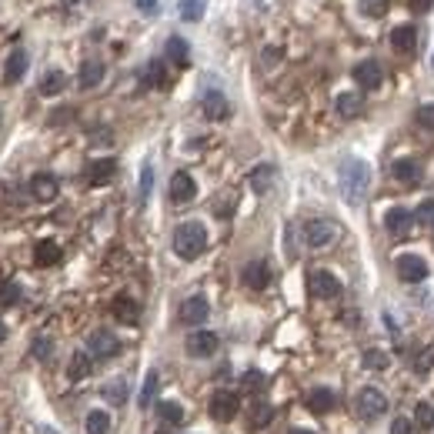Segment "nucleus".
<instances>
[{
  "mask_svg": "<svg viewBox=\"0 0 434 434\" xmlns=\"http://www.w3.org/2000/svg\"><path fill=\"white\" fill-rule=\"evenodd\" d=\"M367 184H371V167L361 160V157H344L341 167H337V187H341V197L351 207H358L367 194Z\"/></svg>",
  "mask_w": 434,
  "mask_h": 434,
  "instance_id": "1",
  "label": "nucleus"
},
{
  "mask_svg": "<svg viewBox=\"0 0 434 434\" xmlns=\"http://www.w3.org/2000/svg\"><path fill=\"white\" fill-rule=\"evenodd\" d=\"M207 248V230L204 224H197V221H184L178 230H174V251H178L180 261H194V257H201Z\"/></svg>",
  "mask_w": 434,
  "mask_h": 434,
  "instance_id": "2",
  "label": "nucleus"
},
{
  "mask_svg": "<svg viewBox=\"0 0 434 434\" xmlns=\"http://www.w3.org/2000/svg\"><path fill=\"white\" fill-rule=\"evenodd\" d=\"M354 411L364 421H374V418H381L384 411H387V401H384V394L378 387H364L358 394V401H354Z\"/></svg>",
  "mask_w": 434,
  "mask_h": 434,
  "instance_id": "3",
  "label": "nucleus"
},
{
  "mask_svg": "<svg viewBox=\"0 0 434 434\" xmlns=\"http://www.w3.org/2000/svg\"><path fill=\"white\" fill-rule=\"evenodd\" d=\"M207 411H210L214 421H230V418H237V411H241L237 391H214V398H210Z\"/></svg>",
  "mask_w": 434,
  "mask_h": 434,
  "instance_id": "4",
  "label": "nucleus"
},
{
  "mask_svg": "<svg viewBox=\"0 0 434 434\" xmlns=\"http://www.w3.org/2000/svg\"><path fill=\"white\" fill-rule=\"evenodd\" d=\"M394 271H398V278L405 284H421L428 278V264H424V257L418 254H401L394 261Z\"/></svg>",
  "mask_w": 434,
  "mask_h": 434,
  "instance_id": "5",
  "label": "nucleus"
},
{
  "mask_svg": "<svg viewBox=\"0 0 434 434\" xmlns=\"http://www.w3.org/2000/svg\"><path fill=\"white\" fill-rule=\"evenodd\" d=\"M307 287H311V294H314V298H321V301H334V298L341 294V281L334 278L331 271H311Z\"/></svg>",
  "mask_w": 434,
  "mask_h": 434,
  "instance_id": "6",
  "label": "nucleus"
},
{
  "mask_svg": "<svg viewBox=\"0 0 434 434\" xmlns=\"http://www.w3.org/2000/svg\"><path fill=\"white\" fill-rule=\"evenodd\" d=\"M207 314H210V304H207V298L201 294H194V298H187L184 304H180V324H187V328H197V324H204Z\"/></svg>",
  "mask_w": 434,
  "mask_h": 434,
  "instance_id": "7",
  "label": "nucleus"
},
{
  "mask_svg": "<svg viewBox=\"0 0 434 434\" xmlns=\"http://www.w3.org/2000/svg\"><path fill=\"white\" fill-rule=\"evenodd\" d=\"M184 348H187L191 358H210V354L217 351V334L214 331H194L187 341H184Z\"/></svg>",
  "mask_w": 434,
  "mask_h": 434,
  "instance_id": "8",
  "label": "nucleus"
},
{
  "mask_svg": "<svg viewBox=\"0 0 434 434\" xmlns=\"http://www.w3.org/2000/svg\"><path fill=\"white\" fill-rule=\"evenodd\" d=\"M194 197H197L194 178H191L187 171H178V174L171 178V201H174V204H191Z\"/></svg>",
  "mask_w": 434,
  "mask_h": 434,
  "instance_id": "9",
  "label": "nucleus"
},
{
  "mask_svg": "<svg viewBox=\"0 0 434 434\" xmlns=\"http://www.w3.org/2000/svg\"><path fill=\"white\" fill-rule=\"evenodd\" d=\"M354 80H358L361 91H378L384 80V71L378 60H361L358 67H354Z\"/></svg>",
  "mask_w": 434,
  "mask_h": 434,
  "instance_id": "10",
  "label": "nucleus"
},
{
  "mask_svg": "<svg viewBox=\"0 0 434 434\" xmlns=\"http://www.w3.org/2000/svg\"><path fill=\"white\" fill-rule=\"evenodd\" d=\"M87 348H91L94 358H114V354L121 351V341H117L110 331H94L87 337Z\"/></svg>",
  "mask_w": 434,
  "mask_h": 434,
  "instance_id": "11",
  "label": "nucleus"
},
{
  "mask_svg": "<svg viewBox=\"0 0 434 434\" xmlns=\"http://www.w3.org/2000/svg\"><path fill=\"white\" fill-rule=\"evenodd\" d=\"M117 174V160L114 157H101V160H91L87 164V184L101 187V184H110Z\"/></svg>",
  "mask_w": 434,
  "mask_h": 434,
  "instance_id": "12",
  "label": "nucleus"
},
{
  "mask_svg": "<svg viewBox=\"0 0 434 434\" xmlns=\"http://www.w3.org/2000/svg\"><path fill=\"white\" fill-rule=\"evenodd\" d=\"M57 191H60V184L53 174H34L30 178V194H34V201H40V204H51L53 197H57Z\"/></svg>",
  "mask_w": 434,
  "mask_h": 434,
  "instance_id": "13",
  "label": "nucleus"
},
{
  "mask_svg": "<svg viewBox=\"0 0 434 434\" xmlns=\"http://www.w3.org/2000/svg\"><path fill=\"white\" fill-rule=\"evenodd\" d=\"M334 234H337V228H334L331 221H311L304 228V241L311 248H328L334 241Z\"/></svg>",
  "mask_w": 434,
  "mask_h": 434,
  "instance_id": "14",
  "label": "nucleus"
},
{
  "mask_svg": "<svg viewBox=\"0 0 434 434\" xmlns=\"http://www.w3.org/2000/svg\"><path fill=\"white\" fill-rule=\"evenodd\" d=\"M411 224H414V214L405 210V207H391L384 214V228H387V234H394V237H405L411 230Z\"/></svg>",
  "mask_w": 434,
  "mask_h": 434,
  "instance_id": "15",
  "label": "nucleus"
},
{
  "mask_svg": "<svg viewBox=\"0 0 434 434\" xmlns=\"http://www.w3.org/2000/svg\"><path fill=\"white\" fill-rule=\"evenodd\" d=\"M241 281L248 284L251 291H261V287H267V284H271V267H267L264 261H251V264L241 271Z\"/></svg>",
  "mask_w": 434,
  "mask_h": 434,
  "instance_id": "16",
  "label": "nucleus"
},
{
  "mask_svg": "<svg viewBox=\"0 0 434 434\" xmlns=\"http://www.w3.org/2000/svg\"><path fill=\"white\" fill-rule=\"evenodd\" d=\"M201 107H204L207 121H224V117L230 114V104H228V97H224L221 91H207L204 101H201Z\"/></svg>",
  "mask_w": 434,
  "mask_h": 434,
  "instance_id": "17",
  "label": "nucleus"
},
{
  "mask_svg": "<svg viewBox=\"0 0 434 434\" xmlns=\"http://www.w3.org/2000/svg\"><path fill=\"white\" fill-rule=\"evenodd\" d=\"M391 47L398 53H411L414 47H418V30L411 24H401V27H394L391 30Z\"/></svg>",
  "mask_w": 434,
  "mask_h": 434,
  "instance_id": "18",
  "label": "nucleus"
},
{
  "mask_svg": "<svg viewBox=\"0 0 434 434\" xmlns=\"http://www.w3.org/2000/svg\"><path fill=\"white\" fill-rule=\"evenodd\" d=\"M307 408L314 411V414H328V411L337 405V398H334V391L331 387H314L311 394H307V401H304Z\"/></svg>",
  "mask_w": 434,
  "mask_h": 434,
  "instance_id": "19",
  "label": "nucleus"
},
{
  "mask_svg": "<svg viewBox=\"0 0 434 434\" xmlns=\"http://www.w3.org/2000/svg\"><path fill=\"white\" fill-rule=\"evenodd\" d=\"M334 107H337V114H341V117H358L361 107H364V97H361L358 91H344V94H337Z\"/></svg>",
  "mask_w": 434,
  "mask_h": 434,
  "instance_id": "20",
  "label": "nucleus"
},
{
  "mask_svg": "<svg viewBox=\"0 0 434 434\" xmlns=\"http://www.w3.org/2000/svg\"><path fill=\"white\" fill-rule=\"evenodd\" d=\"M101 80H104V64H101V60H87V64H80V77H77V84H80L84 91L97 87Z\"/></svg>",
  "mask_w": 434,
  "mask_h": 434,
  "instance_id": "21",
  "label": "nucleus"
},
{
  "mask_svg": "<svg viewBox=\"0 0 434 434\" xmlns=\"http://www.w3.org/2000/svg\"><path fill=\"white\" fill-rule=\"evenodd\" d=\"M391 174L401 180V184H414V180L421 178V167H418V160L401 157V160H394V164H391Z\"/></svg>",
  "mask_w": 434,
  "mask_h": 434,
  "instance_id": "22",
  "label": "nucleus"
},
{
  "mask_svg": "<svg viewBox=\"0 0 434 434\" xmlns=\"http://www.w3.org/2000/svg\"><path fill=\"white\" fill-rule=\"evenodd\" d=\"M114 317L124 321V324H137L141 321V307H137L134 298H117L114 301Z\"/></svg>",
  "mask_w": 434,
  "mask_h": 434,
  "instance_id": "23",
  "label": "nucleus"
},
{
  "mask_svg": "<svg viewBox=\"0 0 434 434\" xmlns=\"http://www.w3.org/2000/svg\"><path fill=\"white\" fill-rule=\"evenodd\" d=\"M27 74V53L24 51H14L7 57V67H3V80L7 84H17L21 77Z\"/></svg>",
  "mask_w": 434,
  "mask_h": 434,
  "instance_id": "24",
  "label": "nucleus"
},
{
  "mask_svg": "<svg viewBox=\"0 0 434 434\" xmlns=\"http://www.w3.org/2000/svg\"><path fill=\"white\" fill-rule=\"evenodd\" d=\"M64 87H67V77H64V71H47V74L40 77V94H44V97H57Z\"/></svg>",
  "mask_w": 434,
  "mask_h": 434,
  "instance_id": "25",
  "label": "nucleus"
},
{
  "mask_svg": "<svg viewBox=\"0 0 434 434\" xmlns=\"http://www.w3.org/2000/svg\"><path fill=\"white\" fill-rule=\"evenodd\" d=\"M167 57H171V64L187 67V64H191V47H187V40H184V37H171V40H167Z\"/></svg>",
  "mask_w": 434,
  "mask_h": 434,
  "instance_id": "26",
  "label": "nucleus"
},
{
  "mask_svg": "<svg viewBox=\"0 0 434 434\" xmlns=\"http://www.w3.org/2000/svg\"><path fill=\"white\" fill-rule=\"evenodd\" d=\"M34 261L40 264V267H51L60 261V248L53 244V241H40L37 248H34Z\"/></svg>",
  "mask_w": 434,
  "mask_h": 434,
  "instance_id": "27",
  "label": "nucleus"
},
{
  "mask_svg": "<svg viewBox=\"0 0 434 434\" xmlns=\"http://www.w3.org/2000/svg\"><path fill=\"white\" fill-rule=\"evenodd\" d=\"M271 184H274V167L271 164H257L254 171H251V187H254L257 194H264Z\"/></svg>",
  "mask_w": 434,
  "mask_h": 434,
  "instance_id": "28",
  "label": "nucleus"
},
{
  "mask_svg": "<svg viewBox=\"0 0 434 434\" xmlns=\"http://www.w3.org/2000/svg\"><path fill=\"white\" fill-rule=\"evenodd\" d=\"M84 431L87 434H107L110 431V414H107V411H91L87 421H84Z\"/></svg>",
  "mask_w": 434,
  "mask_h": 434,
  "instance_id": "29",
  "label": "nucleus"
},
{
  "mask_svg": "<svg viewBox=\"0 0 434 434\" xmlns=\"http://www.w3.org/2000/svg\"><path fill=\"white\" fill-rule=\"evenodd\" d=\"M204 10H207V0H180V17L187 24H197L204 17Z\"/></svg>",
  "mask_w": 434,
  "mask_h": 434,
  "instance_id": "30",
  "label": "nucleus"
},
{
  "mask_svg": "<svg viewBox=\"0 0 434 434\" xmlns=\"http://www.w3.org/2000/svg\"><path fill=\"white\" fill-rule=\"evenodd\" d=\"M157 418H160L164 424H180V421H184V408H180L178 401H160V405H157Z\"/></svg>",
  "mask_w": 434,
  "mask_h": 434,
  "instance_id": "31",
  "label": "nucleus"
},
{
  "mask_svg": "<svg viewBox=\"0 0 434 434\" xmlns=\"http://www.w3.org/2000/svg\"><path fill=\"white\" fill-rule=\"evenodd\" d=\"M271 418H274V408L267 401H254V408H251V428H267Z\"/></svg>",
  "mask_w": 434,
  "mask_h": 434,
  "instance_id": "32",
  "label": "nucleus"
},
{
  "mask_svg": "<svg viewBox=\"0 0 434 434\" xmlns=\"http://www.w3.org/2000/svg\"><path fill=\"white\" fill-rule=\"evenodd\" d=\"M87 371H91V358H87L84 351H77L74 358H71V367H67V378H71V381H80V378H87Z\"/></svg>",
  "mask_w": 434,
  "mask_h": 434,
  "instance_id": "33",
  "label": "nucleus"
},
{
  "mask_svg": "<svg viewBox=\"0 0 434 434\" xmlns=\"http://www.w3.org/2000/svg\"><path fill=\"white\" fill-rule=\"evenodd\" d=\"M104 401L121 408V405L128 401V384H124V381H110L107 387H104Z\"/></svg>",
  "mask_w": 434,
  "mask_h": 434,
  "instance_id": "34",
  "label": "nucleus"
},
{
  "mask_svg": "<svg viewBox=\"0 0 434 434\" xmlns=\"http://www.w3.org/2000/svg\"><path fill=\"white\" fill-rule=\"evenodd\" d=\"M414 421H418V428H434V405L431 401H418V405H414Z\"/></svg>",
  "mask_w": 434,
  "mask_h": 434,
  "instance_id": "35",
  "label": "nucleus"
},
{
  "mask_svg": "<svg viewBox=\"0 0 434 434\" xmlns=\"http://www.w3.org/2000/svg\"><path fill=\"white\" fill-rule=\"evenodd\" d=\"M361 361H364V367H371V371H384V367L391 364V358H387L384 351H378V348H367Z\"/></svg>",
  "mask_w": 434,
  "mask_h": 434,
  "instance_id": "36",
  "label": "nucleus"
},
{
  "mask_svg": "<svg viewBox=\"0 0 434 434\" xmlns=\"http://www.w3.org/2000/svg\"><path fill=\"white\" fill-rule=\"evenodd\" d=\"M144 87H164V64L151 60L147 71H144Z\"/></svg>",
  "mask_w": 434,
  "mask_h": 434,
  "instance_id": "37",
  "label": "nucleus"
},
{
  "mask_svg": "<svg viewBox=\"0 0 434 434\" xmlns=\"http://www.w3.org/2000/svg\"><path fill=\"white\" fill-rule=\"evenodd\" d=\"M17 301H21V284L14 281L0 284V307H14Z\"/></svg>",
  "mask_w": 434,
  "mask_h": 434,
  "instance_id": "38",
  "label": "nucleus"
},
{
  "mask_svg": "<svg viewBox=\"0 0 434 434\" xmlns=\"http://www.w3.org/2000/svg\"><path fill=\"white\" fill-rule=\"evenodd\" d=\"M154 394H157V371H151L147 374V381H144V387H141V398H137V405L141 408H147L154 401Z\"/></svg>",
  "mask_w": 434,
  "mask_h": 434,
  "instance_id": "39",
  "label": "nucleus"
},
{
  "mask_svg": "<svg viewBox=\"0 0 434 434\" xmlns=\"http://www.w3.org/2000/svg\"><path fill=\"white\" fill-rule=\"evenodd\" d=\"M414 121H418V128L434 130V104H421L418 114H414Z\"/></svg>",
  "mask_w": 434,
  "mask_h": 434,
  "instance_id": "40",
  "label": "nucleus"
},
{
  "mask_svg": "<svg viewBox=\"0 0 434 434\" xmlns=\"http://www.w3.org/2000/svg\"><path fill=\"white\" fill-rule=\"evenodd\" d=\"M414 221H418V224H424V228H434V201L418 204V210H414Z\"/></svg>",
  "mask_w": 434,
  "mask_h": 434,
  "instance_id": "41",
  "label": "nucleus"
},
{
  "mask_svg": "<svg viewBox=\"0 0 434 434\" xmlns=\"http://www.w3.org/2000/svg\"><path fill=\"white\" fill-rule=\"evenodd\" d=\"M434 364V351H421V358H414V371L418 374H428Z\"/></svg>",
  "mask_w": 434,
  "mask_h": 434,
  "instance_id": "42",
  "label": "nucleus"
},
{
  "mask_svg": "<svg viewBox=\"0 0 434 434\" xmlns=\"http://www.w3.org/2000/svg\"><path fill=\"white\" fill-rule=\"evenodd\" d=\"M361 10H364L367 17H381V14H384V0H361Z\"/></svg>",
  "mask_w": 434,
  "mask_h": 434,
  "instance_id": "43",
  "label": "nucleus"
},
{
  "mask_svg": "<svg viewBox=\"0 0 434 434\" xmlns=\"http://www.w3.org/2000/svg\"><path fill=\"white\" fill-rule=\"evenodd\" d=\"M30 354H34V358H51V341H47V337H37L34 348H30Z\"/></svg>",
  "mask_w": 434,
  "mask_h": 434,
  "instance_id": "44",
  "label": "nucleus"
},
{
  "mask_svg": "<svg viewBox=\"0 0 434 434\" xmlns=\"http://www.w3.org/2000/svg\"><path fill=\"white\" fill-rule=\"evenodd\" d=\"M151 187H154V171L151 167H144V171H141V197H144V201H147Z\"/></svg>",
  "mask_w": 434,
  "mask_h": 434,
  "instance_id": "45",
  "label": "nucleus"
},
{
  "mask_svg": "<svg viewBox=\"0 0 434 434\" xmlns=\"http://www.w3.org/2000/svg\"><path fill=\"white\" fill-rule=\"evenodd\" d=\"M391 434H414V428H411L408 418H394L391 421Z\"/></svg>",
  "mask_w": 434,
  "mask_h": 434,
  "instance_id": "46",
  "label": "nucleus"
},
{
  "mask_svg": "<svg viewBox=\"0 0 434 434\" xmlns=\"http://www.w3.org/2000/svg\"><path fill=\"white\" fill-rule=\"evenodd\" d=\"M137 10L147 14V17H154V14H157V0H137Z\"/></svg>",
  "mask_w": 434,
  "mask_h": 434,
  "instance_id": "47",
  "label": "nucleus"
},
{
  "mask_svg": "<svg viewBox=\"0 0 434 434\" xmlns=\"http://www.w3.org/2000/svg\"><path fill=\"white\" fill-rule=\"evenodd\" d=\"M261 384H264V374H257V371L244 374V387H261Z\"/></svg>",
  "mask_w": 434,
  "mask_h": 434,
  "instance_id": "48",
  "label": "nucleus"
},
{
  "mask_svg": "<svg viewBox=\"0 0 434 434\" xmlns=\"http://www.w3.org/2000/svg\"><path fill=\"white\" fill-rule=\"evenodd\" d=\"M431 7H434V0H411V10L414 14H428Z\"/></svg>",
  "mask_w": 434,
  "mask_h": 434,
  "instance_id": "49",
  "label": "nucleus"
},
{
  "mask_svg": "<svg viewBox=\"0 0 434 434\" xmlns=\"http://www.w3.org/2000/svg\"><path fill=\"white\" fill-rule=\"evenodd\" d=\"M287 434H314V431H307V428H291Z\"/></svg>",
  "mask_w": 434,
  "mask_h": 434,
  "instance_id": "50",
  "label": "nucleus"
},
{
  "mask_svg": "<svg viewBox=\"0 0 434 434\" xmlns=\"http://www.w3.org/2000/svg\"><path fill=\"white\" fill-rule=\"evenodd\" d=\"M3 337H7V324L0 321V341H3Z\"/></svg>",
  "mask_w": 434,
  "mask_h": 434,
  "instance_id": "51",
  "label": "nucleus"
},
{
  "mask_svg": "<svg viewBox=\"0 0 434 434\" xmlns=\"http://www.w3.org/2000/svg\"><path fill=\"white\" fill-rule=\"evenodd\" d=\"M40 434H57V431L53 428H40Z\"/></svg>",
  "mask_w": 434,
  "mask_h": 434,
  "instance_id": "52",
  "label": "nucleus"
},
{
  "mask_svg": "<svg viewBox=\"0 0 434 434\" xmlns=\"http://www.w3.org/2000/svg\"><path fill=\"white\" fill-rule=\"evenodd\" d=\"M154 434H167V431H154Z\"/></svg>",
  "mask_w": 434,
  "mask_h": 434,
  "instance_id": "53",
  "label": "nucleus"
},
{
  "mask_svg": "<svg viewBox=\"0 0 434 434\" xmlns=\"http://www.w3.org/2000/svg\"><path fill=\"white\" fill-rule=\"evenodd\" d=\"M431 71H434V57H431Z\"/></svg>",
  "mask_w": 434,
  "mask_h": 434,
  "instance_id": "54",
  "label": "nucleus"
}]
</instances>
